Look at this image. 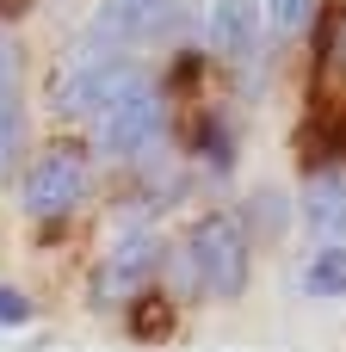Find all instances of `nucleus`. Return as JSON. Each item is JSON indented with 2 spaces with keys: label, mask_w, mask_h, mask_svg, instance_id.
Masks as SVG:
<instances>
[{
  "label": "nucleus",
  "mask_w": 346,
  "mask_h": 352,
  "mask_svg": "<svg viewBox=\"0 0 346 352\" xmlns=\"http://www.w3.org/2000/svg\"><path fill=\"white\" fill-rule=\"evenodd\" d=\"M180 278L186 291H210V297H241L248 278H254V235L235 210H204L186 235V254H180Z\"/></svg>",
  "instance_id": "f257e3e1"
},
{
  "label": "nucleus",
  "mask_w": 346,
  "mask_h": 352,
  "mask_svg": "<svg viewBox=\"0 0 346 352\" xmlns=\"http://www.w3.org/2000/svg\"><path fill=\"white\" fill-rule=\"evenodd\" d=\"M161 272V235L149 223H124L111 235V248L99 254V272H93V303L99 309H118V303H136L149 291V278Z\"/></svg>",
  "instance_id": "f03ea898"
},
{
  "label": "nucleus",
  "mask_w": 346,
  "mask_h": 352,
  "mask_svg": "<svg viewBox=\"0 0 346 352\" xmlns=\"http://www.w3.org/2000/svg\"><path fill=\"white\" fill-rule=\"evenodd\" d=\"M87 155L74 148V142H56V148H43L31 167H25V179H19V204H25V217H37V223H62L80 198H87Z\"/></svg>",
  "instance_id": "7ed1b4c3"
},
{
  "label": "nucleus",
  "mask_w": 346,
  "mask_h": 352,
  "mask_svg": "<svg viewBox=\"0 0 346 352\" xmlns=\"http://www.w3.org/2000/svg\"><path fill=\"white\" fill-rule=\"evenodd\" d=\"M161 130H167V99H161L149 80H142L136 93H124L111 111L93 118V142H99L105 161H142V155L161 142Z\"/></svg>",
  "instance_id": "20e7f679"
},
{
  "label": "nucleus",
  "mask_w": 346,
  "mask_h": 352,
  "mask_svg": "<svg viewBox=\"0 0 346 352\" xmlns=\"http://www.w3.org/2000/svg\"><path fill=\"white\" fill-rule=\"evenodd\" d=\"M142 87V68H136V56H118V50H105V56H80L74 62V74H68V87H62V111H87V118H99V111H111L124 93H136Z\"/></svg>",
  "instance_id": "39448f33"
},
{
  "label": "nucleus",
  "mask_w": 346,
  "mask_h": 352,
  "mask_svg": "<svg viewBox=\"0 0 346 352\" xmlns=\"http://www.w3.org/2000/svg\"><path fill=\"white\" fill-rule=\"evenodd\" d=\"M303 229L316 248H346V167H316L303 186Z\"/></svg>",
  "instance_id": "423d86ee"
},
{
  "label": "nucleus",
  "mask_w": 346,
  "mask_h": 352,
  "mask_svg": "<svg viewBox=\"0 0 346 352\" xmlns=\"http://www.w3.org/2000/svg\"><path fill=\"white\" fill-rule=\"evenodd\" d=\"M173 25H180V6L173 0H99V31L105 37H124V43L167 37Z\"/></svg>",
  "instance_id": "0eeeda50"
},
{
  "label": "nucleus",
  "mask_w": 346,
  "mask_h": 352,
  "mask_svg": "<svg viewBox=\"0 0 346 352\" xmlns=\"http://www.w3.org/2000/svg\"><path fill=\"white\" fill-rule=\"evenodd\" d=\"M204 37H210L217 56L248 62V56H254V37H260V0H210Z\"/></svg>",
  "instance_id": "6e6552de"
},
{
  "label": "nucleus",
  "mask_w": 346,
  "mask_h": 352,
  "mask_svg": "<svg viewBox=\"0 0 346 352\" xmlns=\"http://www.w3.org/2000/svg\"><path fill=\"white\" fill-rule=\"evenodd\" d=\"M19 142H25V111H19V50L0 43V173L12 167Z\"/></svg>",
  "instance_id": "1a4fd4ad"
},
{
  "label": "nucleus",
  "mask_w": 346,
  "mask_h": 352,
  "mask_svg": "<svg viewBox=\"0 0 346 352\" xmlns=\"http://www.w3.org/2000/svg\"><path fill=\"white\" fill-rule=\"evenodd\" d=\"M297 291L316 303H340L346 297V248H316L297 272Z\"/></svg>",
  "instance_id": "9d476101"
},
{
  "label": "nucleus",
  "mask_w": 346,
  "mask_h": 352,
  "mask_svg": "<svg viewBox=\"0 0 346 352\" xmlns=\"http://www.w3.org/2000/svg\"><path fill=\"white\" fill-rule=\"evenodd\" d=\"M192 155L204 161V173H229V167H235V130H229V118L204 111V118L192 124Z\"/></svg>",
  "instance_id": "9b49d317"
},
{
  "label": "nucleus",
  "mask_w": 346,
  "mask_h": 352,
  "mask_svg": "<svg viewBox=\"0 0 346 352\" xmlns=\"http://www.w3.org/2000/svg\"><path fill=\"white\" fill-rule=\"evenodd\" d=\"M260 19L272 25V37H297L316 25V0H260Z\"/></svg>",
  "instance_id": "f8f14e48"
},
{
  "label": "nucleus",
  "mask_w": 346,
  "mask_h": 352,
  "mask_svg": "<svg viewBox=\"0 0 346 352\" xmlns=\"http://www.w3.org/2000/svg\"><path fill=\"white\" fill-rule=\"evenodd\" d=\"M25 322H31V297L0 285V328H25Z\"/></svg>",
  "instance_id": "ddd939ff"
}]
</instances>
